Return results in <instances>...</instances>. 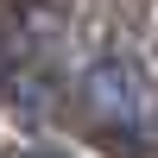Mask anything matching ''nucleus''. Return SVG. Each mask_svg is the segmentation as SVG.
Instances as JSON below:
<instances>
[{"label": "nucleus", "mask_w": 158, "mask_h": 158, "mask_svg": "<svg viewBox=\"0 0 158 158\" xmlns=\"http://www.w3.org/2000/svg\"><path fill=\"white\" fill-rule=\"evenodd\" d=\"M6 158H63V152H44V146H13Z\"/></svg>", "instance_id": "obj_2"}, {"label": "nucleus", "mask_w": 158, "mask_h": 158, "mask_svg": "<svg viewBox=\"0 0 158 158\" xmlns=\"http://www.w3.org/2000/svg\"><path fill=\"white\" fill-rule=\"evenodd\" d=\"M89 101H95V114L114 120V127H139V133H146V127L158 120L152 82L139 76V63H127V57H108V63L89 70Z\"/></svg>", "instance_id": "obj_1"}]
</instances>
